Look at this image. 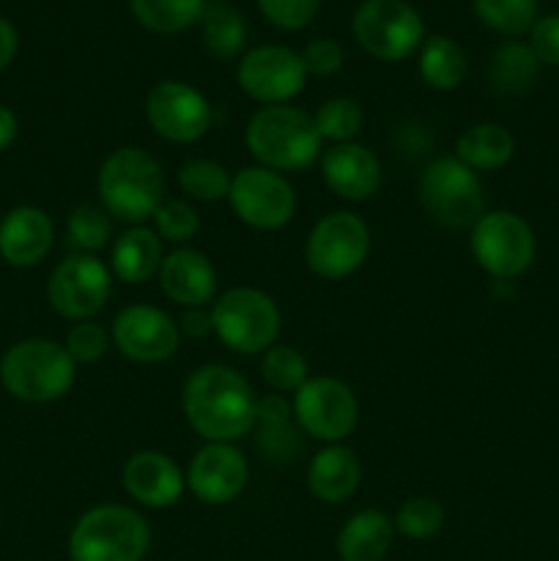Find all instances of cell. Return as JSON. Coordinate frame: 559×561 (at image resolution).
<instances>
[{
    "label": "cell",
    "mask_w": 559,
    "mask_h": 561,
    "mask_svg": "<svg viewBox=\"0 0 559 561\" xmlns=\"http://www.w3.org/2000/svg\"><path fill=\"white\" fill-rule=\"evenodd\" d=\"M179 329H181V334H190V337H203V334H212L214 332L212 310H206V307H192V310L184 312Z\"/></svg>",
    "instance_id": "cell-43"
},
{
    "label": "cell",
    "mask_w": 559,
    "mask_h": 561,
    "mask_svg": "<svg viewBox=\"0 0 559 561\" xmlns=\"http://www.w3.org/2000/svg\"><path fill=\"white\" fill-rule=\"evenodd\" d=\"M362 482V460L345 444H323L307 466V488L323 504H340L356 493Z\"/></svg>",
    "instance_id": "cell-22"
},
{
    "label": "cell",
    "mask_w": 559,
    "mask_h": 561,
    "mask_svg": "<svg viewBox=\"0 0 559 561\" xmlns=\"http://www.w3.org/2000/svg\"><path fill=\"white\" fill-rule=\"evenodd\" d=\"M212 321L219 343L241 356L266 354L277 345L283 329L277 301L266 290L250 285H239L217 296L212 305Z\"/></svg>",
    "instance_id": "cell-6"
},
{
    "label": "cell",
    "mask_w": 559,
    "mask_h": 561,
    "mask_svg": "<svg viewBox=\"0 0 559 561\" xmlns=\"http://www.w3.org/2000/svg\"><path fill=\"white\" fill-rule=\"evenodd\" d=\"M356 44L381 64H400L420 53L425 20L409 0H362L351 20Z\"/></svg>",
    "instance_id": "cell-9"
},
{
    "label": "cell",
    "mask_w": 559,
    "mask_h": 561,
    "mask_svg": "<svg viewBox=\"0 0 559 561\" xmlns=\"http://www.w3.org/2000/svg\"><path fill=\"white\" fill-rule=\"evenodd\" d=\"M113 294V272L102 257L75 252L53 268L47 283L49 307L66 321H91Z\"/></svg>",
    "instance_id": "cell-12"
},
{
    "label": "cell",
    "mask_w": 559,
    "mask_h": 561,
    "mask_svg": "<svg viewBox=\"0 0 559 561\" xmlns=\"http://www.w3.org/2000/svg\"><path fill=\"white\" fill-rule=\"evenodd\" d=\"M16 135H20V121H16V113L11 107H5V104H0V153H3L5 148H11V142L16 140Z\"/></svg>",
    "instance_id": "cell-45"
},
{
    "label": "cell",
    "mask_w": 559,
    "mask_h": 561,
    "mask_svg": "<svg viewBox=\"0 0 559 561\" xmlns=\"http://www.w3.org/2000/svg\"><path fill=\"white\" fill-rule=\"evenodd\" d=\"M55 225L38 206H16L0 219V257L14 268H33L53 252Z\"/></svg>",
    "instance_id": "cell-21"
},
{
    "label": "cell",
    "mask_w": 559,
    "mask_h": 561,
    "mask_svg": "<svg viewBox=\"0 0 559 561\" xmlns=\"http://www.w3.org/2000/svg\"><path fill=\"white\" fill-rule=\"evenodd\" d=\"M469 58L455 38L444 33L425 36L420 47V77L433 91H455L464 85Z\"/></svg>",
    "instance_id": "cell-27"
},
{
    "label": "cell",
    "mask_w": 559,
    "mask_h": 561,
    "mask_svg": "<svg viewBox=\"0 0 559 561\" xmlns=\"http://www.w3.org/2000/svg\"><path fill=\"white\" fill-rule=\"evenodd\" d=\"M66 236L77 252L96 255L113 239V217L96 203H80L66 219Z\"/></svg>",
    "instance_id": "cell-33"
},
{
    "label": "cell",
    "mask_w": 559,
    "mask_h": 561,
    "mask_svg": "<svg viewBox=\"0 0 559 561\" xmlns=\"http://www.w3.org/2000/svg\"><path fill=\"white\" fill-rule=\"evenodd\" d=\"M151 548V526L124 504H99L82 513L69 535L71 561H142Z\"/></svg>",
    "instance_id": "cell-5"
},
{
    "label": "cell",
    "mask_w": 559,
    "mask_h": 561,
    "mask_svg": "<svg viewBox=\"0 0 559 561\" xmlns=\"http://www.w3.org/2000/svg\"><path fill=\"white\" fill-rule=\"evenodd\" d=\"M181 409L206 444H236L258 427V394L230 365H203L186 378Z\"/></svg>",
    "instance_id": "cell-1"
},
{
    "label": "cell",
    "mask_w": 559,
    "mask_h": 561,
    "mask_svg": "<svg viewBox=\"0 0 559 561\" xmlns=\"http://www.w3.org/2000/svg\"><path fill=\"white\" fill-rule=\"evenodd\" d=\"M206 0H129L137 25L159 36H175L197 25Z\"/></svg>",
    "instance_id": "cell-29"
},
{
    "label": "cell",
    "mask_w": 559,
    "mask_h": 561,
    "mask_svg": "<svg viewBox=\"0 0 559 561\" xmlns=\"http://www.w3.org/2000/svg\"><path fill=\"white\" fill-rule=\"evenodd\" d=\"M471 9L493 33L518 38L521 33H529L540 16V0H471Z\"/></svg>",
    "instance_id": "cell-30"
},
{
    "label": "cell",
    "mask_w": 559,
    "mask_h": 561,
    "mask_svg": "<svg viewBox=\"0 0 559 561\" xmlns=\"http://www.w3.org/2000/svg\"><path fill=\"white\" fill-rule=\"evenodd\" d=\"M395 540V524L381 510H360L338 531L340 561H384Z\"/></svg>",
    "instance_id": "cell-24"
},
{
    "label": "cell",
    "mask_w": 559,
    "mask_h": 561,
    "mask_svg": "<svg viewBox=\"0 0 559 561\" xmlns=\"http://www.w3.org/2000/svg\"><path fill=\"white\" fill-rule=\"evenodd\" d=\"M370 255V228L354 211H332L312 225L305 261L321 279H345L360 272Z\"/></svg>",
    "instance_id": "cell-10"
},
{
    "label": "cell",
    "mask_w": 559,
    "mask_h": 561,
    "mask_svg": "<svg viewBox=\"0 0 559 561\" xmlns=\"http://www.w3.org/2000/svg\"><path fill=\"white\" fill-rule=\"evenodd\" d=\"M146 118L162 140L190 146L212 129L214 110L190 82L159 80L146 96Z\"/></svg>",
    "instance_id": "cell-15"
},
{
    "label": "cell",
    "mask_w": 559,
    "mask_h": 561,
    "mask_svg": "<svg viewBox=\"0 0 559 561\" xmlns=\"http://www.w3.org/2000/svg\"><path fill=\"white\" fill-rule=\"evenodd\" d=\"M236 82L252 102L263 107L290 104V99L299 96L305 88L307 71L296 49L283 44H258L239 58Z\"/></svg>",
    "instance_id": "cell-14"
},
{
    "label": "cell",
    "mask_w": 559,
    "mask_h": 561,
    "mask_svg": "<svg viewBox=\"0 0 559 561\" xmlns=\"http://www.w3.org/2000/svg\"><path fill=\"white\" fill-rule=\"evenodd\" d=\"M121 482H124V491L140 507L168 510L184 496L186 474L170 455L157 453V449H142L126 460Z\"/></svg>",
    "instance_id": "cell-19"
},
{
    "label": "cell",
    "mask_w": 559,
    "mask_h": 561,
    "mask_svg": "<svg viewBox=\"0 0 559 561\" xmlns=\"http://www.w3.org/2000/svg\"><path fill=\"white\" fill-rule=\"evenodd\" d=\"M247 151L261 168L296 173L321 159V135L310 113L294 104H269L250 118L244 131Z\"/></svg>",
    "instance_id": "cell-3"
},
{
    "label": "cell",
    "mask_w": 559,
    "mask_h": 561,
    "mask_svg": "<svg viewBox=\"0 0 559 561\" xmlns=\"http://www.w3.org/2000/svg\"><path fill=\"white\" fill-rule=\"evenodd\" d=\"M469 250L488 277L497 283H513L535 263L537 239L521 214L497 208L482 214L469 230Z\"/></svg>",
    "instance_id": "cell-7"
},
{
    "label": "cell",
    "mask_w": 559,
    "mask_h": 561,
    "mask_svg": "<svg viewBox=\"0 0 559 561\" xmlns=\"http://www.w3.org/2000/svg\"><path fill=\"white\" fill-rule=\"evenodd\" d=\"M230 208L244 225L255 230H280L294 219L296 192L285 173L250 164L233 173L228 195Z\"/></svg>",
    "instance_id": "cell-13"
},
{
    "label": "cell",
    "mask_w": 559,
    "mask_h": 561,
    "mask_svg": "<svg viewBox=\"0 0 559 561\" xmlns=\"http://www.w3.org/2000/svg\"><path fill=\"white\" fill-rule=\"evenodd\" d=\"M164 170L140 146L115 148L96 173V192L104 211L126 225H146L164 203Z\"/></svg>",
    "instance_id": "cell-2"
},
{
    "label": "cell",
    "mask_w": 559,
    "mask_h": 561,
    "mask_svg": "<svg viewBox=\"0 0 559 561\" xmlns=\"http://www.w3.org/2000/svg\"><path fill=\"white\" fill-rule=\"evenodd\" d=\"M110 343H113L110 332L93 318L91 321H77L64 340L66 351L77 365H96L99 359H104Z\"/></svg>",
    "instance_id": "cell-37"
},
{
    "label": "cell",
    "mask_w": 559,
    "mask_h": 561,
    "mask_svg": "<svg viewBox=\"0 0 559 561\" xmlns=\"http://www.w3.org/2000/svg\"><path fill=\"white\" fill-rule=\"evenodd\" d=\"M312 121H316V129L321 135V140H329L332 146H338V142L356 140V135L365 126V110H362V104L356 99L334 96L327 99L312 113Z\"/></svg>",
    "instance_id": "cell-32"
},
{
    "label": "cell",
    "mask_w": 559,
    "mask_h": 561,
    "mask_svg": "<svg viewBox=\"0 0 559 561\" xmlns=\"http://www.w3.org/2000/svg\"><path fill=\"white\" fill-rule=\"evenodd\" d=\"M157 277L162 294L184 310L212 305L214 296H217L219 277L212 257L201 250H192V247H179L170 255H164Z\"/></svg>",
    "instance_id": "cell-20"
},
{
    "label": "cell",
    "mask_w": 559,
    "mask_h": 561,
    "mask_svg": "<svg viewBox=\"0 0 559 561\" xmlns=\"http://www.w3.org/2000/svg\"><path fill=\"white\" fill-rule=\"evenodd\" d=\"M153 230L162 241L186 244L201 230V214L186 197H164V203L153 214Z\"/></svg>",
    "instance_id": "cell-36"
},
{
    "label": "cell",
    "mask_w": 559,
    "mask_h": 561,
    "mask_svg": "<svg viewBox=\"0 0 559 561\" xmlns=\"http://www.w3.org/2000/svg\"><path fill=\"white\" fill-rule=\"evenodd\" d=\"M255 3L274 27L288 33L307 27L321 11V0H255Z\"/></svg>",
    "instance_id": "cell-38"
},
{
    "label": "cell",
    "mask_w": 559,
    "mask_h": 561,
    "mask_svg": "<svg viewBox=\"0 0 559 561\" xmlns=\"http://www.w3.org/2000/svg\"><path fill=\"white\" fill-rule=\"evenodd\" d=\"M526 44L540 60V66H559V14L537 16Z\"/></svg>",
    "instance_id": "cell-41"
},
{
    "label": "cell",
    "mask_w": 559,
    "mask_h": 561,
    "mask_svg": "<svg viewBox=\"0 0 559 561\" xmlns=\"http://www.w3.org/2000/svg\"><path fill=\"white\" fill-rule=\"evenodd\" d=\"M540 75V60L532 47L518 38L499 44L488 60V85L497 96H524Z\"/></svg>",
    "instance_id": "cell-25"
},
{
    "label": "cell",
    "mask_w": 559,
    "mask_h": 561,
    "mask_svg": "<svg viewBox=\"0 0 559 561\" xmlns=\"http://www.w3.org/2000/svg\"><path fill=\"white\" fill-rule=\"evenodd\" d=\"M250 480L247 455L236 444H203L186 469L192 496L212 507H223L241 496Z\"/></svg>",
    "instance_id": "cell-17"
},
{
    "label": "cell",
    "mask_w": 559,
    "mask_h": 561,
    "mask_svg": "<svg viewBox=\"0 0 559 561\" xmlns=\"http://www.w3.org/2000/svg\"><path fill=\"white\" fill-rule=\"evenodd\" d=\"M230 184H233V173L225 164L214 162V159H190V162H184L179 168V186L186 195V201H228Z\"/></svg>",
    "instance_id": "cell-31"
},
{
    "label": "cell",
    "mask_w": 559,
    "mask_h": 561,
    "mask_svg": "<svg viewBox=\"0 0 559 561\" xmlns=\"http://www.w3.org/2000/svg\"><path fill=\"white\" fill-rule=\"evenodd\" d=\"M77 381V362L64 343L47 337H25L0 356V383L22 403L44 405L66 398Z\"/></svg>",
    "instance_id": "cell-4"
},
{
    "label": "cell",
    "mask_w": 559,
    "mask_h": 561,
    "mask_svg": "<svg viewBox=\"0 0 559 561\" xmlns=\"http://www.w3.org/2000/svg\"><path fill=\"white\" fill-rule=\"evenodd\" d=\"M420 203L433 222L447 230H471L486 214L480 173L458 157H436L420 175Z\"/></svg>",
    "instance_id": "cell-8"
},
{
    "label": "cell",
    "mask_w": 559,
    "mask_h": 561,
    "mask_svg": "<svg viewBox=\"0 0 559 561\" xmlns=\"http://www.w3.org/2000/svg\"><path fill=\"white\" fill-rule=\"evenodd\" d=\"M261 376L272 392L294 394L310 378V367H307V359L301 356V351H296L294 345L277 343L263 354Z\"/></svg>",
    "instance_id": "cell-34"
},
{
    "label": "cell",
    "mask_w": 559,
    "mask_h": 561,
    "mask_svg": "<svg viewBox=\"0 0 559 561\" xmlns=\"http://www.w3.org/2000/svg\"><path fill=\"white\" fill-rule=\"evenodd\" d=\"M16 53H20V33H16L14 22L0 16V71L9 69Z\"/></svg>",
    "instance_id": "cell-44"
},
{
    "label": "cell",
    "mask_w": 559,
    "mask_h": 561,
    "mask_svg": "<svg viewBox=\"0 0 559 561\" xmlns=\"http://www.w3.org/2000/svg\"><path fill=\"white\" fill-rule=\"evenodd\" d=\"M290 405L299 431L323 444H343L360 422L354 389L332 376L307 378L294 392Z\"/></svg>",
    "instance_id": "cell-11"
},
{
    "label": "cell",
    "mask_w": 559,
    "mask_h": 561,
    "mask_svg": "<svg viewBox=\"0 0 559 561\" xmlns=\"http://www.w3.org/2000/svg\"><path fill=\"white\" fill-rule=\"evenodd\" d=\"M455 157L475 173H493L515 157V137L502 124H475L458 137Z\"/></svg>",
    "instance_id": "cell-26"
},
{
    "label": "cell",
    "mask_w": 559,
    "mask_h": 561,
    "mask_svg": "<svg viewBox=\"0 0 559 561\" xmlns=\"http://www.w3.org/2000/svg\"><path fill=\"white\" fill-rule=\"evenodd\" d=\"M323 184L349 203L370 201L384 181L381 159L362 142H338L321 153Z\"/></svg>",
    "instance_id": "cell-18"
},
{
    "label": "cell",
    "mask_w": 559,
    "mask_h": 561,
    "mask_svg": "<svg viewBox=\"0 0 559 561\" xmlns=\"http://www.w3.org/2000/svg\"><path fill=\"white\" fill-rule=\"evenodd\" d=\"M301 431L294 420L280 422V425H261L258 427L255 444L261 447V453L266 455L269 460H283V463H290L296 455L305 449L301 444Z\"/></svg>",
    "instance_id": "cell-39"
},
{
    "label": "cell",
    "mask_w": 559,
    "mask_h": 561,
    "mask_svg": "<svg viewBox=\"0 0 559 561\" xmlns=\"http://www.w3.org/2000/svg\"><path fill=\"white\" fill-rule=\"evenodd\" d=\"M110 337L126 359L137 365H162L179 351L181 329L162 307L137 301L115 316Z\"/></svg>",
    "instance_id": "cell-16"
},
{
    "label": "cell",
    "mask_w": 559,
    "mask_h": 561,
    "mask_svg": "<svg viewBox=\"0 0 559 561\" xmlns=\"http://www.w3.org/2000/svg\"><path fill=\"white\" fill-rule=\"evenodd\" d=\"M294 420V405L285 394L269 392L258 398V425H280Z\"/></svg>",
    "instance_id": "cell-42"
},
{
    "label": "cell",
    "mask_w": 559,
    "mask_h": 561,
    "mask_svg": "<svg viewBox=\"0 0 559 561\" xmlns=\"http://www.w3.org/2000/svg\"><path fill=\"white\" fill-rule=\"evenodd\" d=\"M301 64H305L307 77H332L343 69L345 49L338 38H312L305 49H301Z\"/></svg>",
    "instance_id": "cell-40"
},
{
    "label": "cell",
    "mask_w": 559,
    "mask_h": 561,
    "mask_svg": "<svg viewBox=\"0 0 559 561\" xmlns=\"http://www.w3.org/2000/svg\"><path fill=\"white\" fill-rule=\"evenodd\" d=\"M197 25H201L203 47L208 55L223 60L244 55L247 20L236 5L223 3V0H206V9H203Z\"/></svg>",
    "instance_id": "cell-28"
},
{
    "label": "cell",
    "mask_w": 559,
    "mask_h": 561,
    "mask_svg": "<svg viewBox=\"0 0 559 561\" xmlns=\"http://www.w3.org/2000/svg\"><path fill=\"white\" fill-rule=\"evenodd\" d=\"M444 520H447V513L438 499L411 496L400 504L392 524L395 531L403 535L406 540H431L444 529Z\"/></svg>",
    "instance_id": "cell-35"
},
{
    "label": "cell",
    "mask_w": 559,
    "mask_h": 561,
    "mask_svg": "<svg viewBox=\"0 0 559 561\" xmlns=\"http://www.w3.org/2000/svg\"><path fill=\"white\" fill-rule=\"evenodd\" d=\"M164 261V241L148 225H129L110 252V272L129 285H142L157 277Z\"/></svg>",
    "instance_id": "cell-23"
}]
</instances>
